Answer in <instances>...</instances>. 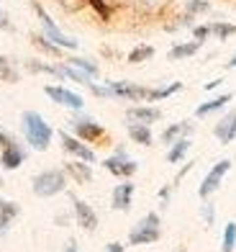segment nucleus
<instances>
[{"instance_id": "obj_27", "label": "nucleus", "mask_w": 236, "mask_h": 252, "mask_svg": "<svg viewBox=\"0 0 236 252\" xmlns=\"http://www.w3.org/2000/svg\"><path fill=\"white\" fill-rule=\"evenodd\" d=\"M183 88H185V85H183V83H177V80H175V83H167V85H159V88H152L147 103H162V100H167V98L177 95Z\"/></svg>"}, {"instance_id": "obj_23", "label": "nucleus", "mask_w": 236, "mask_h": 252, "mask_svg": "<svg viewBox=\"0 0 236 252\" xmlns=\"http://www.w3.org/2000/svg\"><path fill=\"white\" fill-rule=\"evenodd\" d=\"M31 44H33V47H36L41 54L54 57V60H64V57H67V52H64L62 47H57L54 41H49L44 33H31Z\"/></svg>"}, {"instance_id": "obj_37", "label": "nucleus", "mask_w": 236, "mask_h": 252, "mask_svg": "<svg viewBox=\"0 0 236 252\" xmlns=\"http://www.w3.org/2000/svg\"><path fill=\"white\" fill-rule=\"evenodd\" d=\"M123 250H126V245H123V242H110L105 247V252H123Z\"/></svg>"}, {"instance_id": "obj_26", "label": "nucleus", "mask_w": 236, "mask_h": 252, "mask_svg": "<svg viewBox=\"0 0 236 252\" xmlns=\"http://www.w3.org/2000/svg\"><path fill=\"white\" fill-rule=\"evenodd\" d=\"M64 62H70L72 67H77V70H82L85 75H90L93 80H98V77H100V67H98V62H93V60H90V57L67 54V57H64Z\"/></svg>"}, {"instance_id": "obj_34", "label": "nucleus", "mask_w": 236, "mask_h": 252, "mask_svg": "<svg viewBox=\"0 0 236 252\" xmlns=\"http://www.w3.org/2000/svg\"><path fill=\"white\" fill-rule=\"evenodd\" d=\"M190 31H193V39L203 41V44L210 39V24H195V26L190 29Z\"/></svg>"}, {"instance_id": "obj_3", "label": "nucleus", "mask_w": 236, "mask_h": 252, "mask_svg": "<svg viewBox=\"0 0 236 252\" xmlns=\"http://www.w3.org/2000/svg\"><path fill=\"white\" fill-rule=\"evenodd\" d=\"M67 183H70V178H67L64 170L49 167V170H41V173H36L31 178V190L39 198H54V196H59V193L67 190Z\"/></svg>"}, {"instance_id": "obj_7", "label": "nucleus", "mask_w": 236, "mask_h": 252, "mask_svg": "<svg viewBox=\"0 0 236 252\" xmlns=\"http://www.w3.org/2000/svg\"><path fill=\"white\" fill-rule=\"evenodd\" d=\"M110 88L113 98L118 100H129V103H147L149 98V85H141V83H131V80H108L105 83Z\"/></svg>"}, {"instance_id": "obj_1", "label": "nucleus", "mask_w": 236, "mask_h": 252, "mask_svg": "<svg viewBox=\"0 0 236 252\" xmlns=\"http://www.w3.org/2000/svg\"><path fill=\"white\" fill-rule=\"evenodd\" d=\"M21 131H24V139H26V144L31 147V150L47 152L52 147L54 129L39 111H24L21 113Z\"/></svg>"}, {"instance_id": "obj_15", "label": "nucleus", "mask_w": 236, "mask_h": 252, "mask_svg": "<svg viewBox=\"0 0 236 252\" xmlns=\"http://www.w3.org/2000/svg\"><path fill=\"white\" fill-rule=\"evenodd\" d=\"M133 193H136V186H133L129 178L121 180L118 186L113 188V193H110V206H113L116 211H129L131 201H133Z\"/></svg>"}, {"instance_id": "obj_13", "label": "nucleus", "mask_w": 236, "mask_h": 252, "mask_svg": "<svg viewBox=\"0 0 236 252\" xmlns=\"http://www.w3.org/2000/svg\"><path fill=\"white\" fill-rule=\"evenodd\" d=\"M213 136H216L221 144H231L236 139V108L226 111L216 124H213Z\"/></svg>"}, {"instance_id": "obj_8", "label": "nucleus", "mask_w": 236, "mask_h": 252, "mask_svg": "<svg viewBox=\"0 0 236 252\" xmlns=\"http://www.w3.org/2000/svg\"><path fill=\"white\" fill-rule=\"evenodd\" d=\"M103 167L108 170L110 175H116V178H121V180H126V178H133V175H136L139 162H136V159H131V157L126 155V150H123V147H116V152L103 159Z\"/></svg>"}, {"instance_id": "obj_40", "label": "nucleus", "mask_w": 236, "mask_h": 252, "mask_svg": "<svg viewBox=\"0 0 236 252\" xmlns=\"http://www.w3.org/2000/svg\"><path fill=\"white\" fill-rule=\"evenodd\" d=\"M226 70H236V52L231 54V60L226 62Z\"/></svg>"}, {"instance_id": "obj_36", "label": "nucleus", "mask_w": 236, "mask_h": 252, "mask_svg": "<svg viewBox=\"0 0 236 252\" xmlns=\"http://www.w3.org/2000/svg\"><path fill=\"white\" fill-rule=\"evenodd\" d=\"M0 31H13V24H10V18L3 8H0Z\"/></svg>"}, {"instance_id": "obj_16", "label": "nucleus", "mask_w": 236, "mask_h": 252, "mask_svg": "<svg viewBox=\"0 0 236 252\" xmlns=\"http://www.w3.org/2000/svg\"><path fill=\"white\" fill-rule=\"evenodd\" d=\"M62 170L67 173V178H72L75 183H80V186L93 183V165L85 162V159H70V162H64Z\"/></svg>"}, {"instance_id": "obj_29", "label": "nucleus", "mask_w": 236, "mask_h": 252, "mask_svg": "<svg viewBox=\"0 0 236 252\" xmlns=\"http://www.w3.org/2000/svg\"><path fill=\"white\" fill-rule=\"evenodd\" d=\"M154 57V47L152 44H136L129 54H126V62L129 64H141V62H149Z\"/></svg>"}, {"instance_id": "obj_25", "label": "nucleus", "mask_w": 236, "mask_h": 252, "mask_svg": "<svg viewBox=\"0 0 236 252\" xmlns=\"http://www.w3.org/2000/svg\"><path fill=\"white\" fill-rule=\"evenodd\" d=\"M24 67H26V70H28L31 75H52V77L62 80V70H59V62L49 64V62H41V60H26V62H24Z\"/></svg>"}, {"instance_id": "obj_9", "label": "nucleus", "mask_w": 236, "mask_h": 252, "mask_svg": "<svg viewBox=\"0 0 236 252\" xmlns=\"http://www.w3.org/2000/svg\"><path fill=\"white\" fill-rule=\"evenodd\" d=\"M231 159L226 157V159H218V162L216 165H213L210 170H208V173H206V178H203V183H200V188H198V196L200 198H210L213 196V193H216L218 188H221V183H223V178H226L229 175V170H231Z\"/></svg>"}, {"instance_id": "obj_4", "label": "nucleus", "mask_w": 236, "mask_h": 252, "mask_svg": "<svg viewBox=\"0 0 236 252\" xmlns=\"http://www.w3.org/2000/svg\"><path fill=\"white\" fill-rule=\"evenodd\" d=\"M28 150L26 144H21L16 134H10L8 129L0 126V167L3 170H18L26 162Z\"/></svg>"}, {"instance_id": "obj_10", "label": "nucleus", "mask_w": 236, "mask_h": 252, "mask_svg": "<svg viewBox=\"0 0 236 252\" xmlns=\"http://www.w3.org/2000/svg\"><path fill=\"white\" fill-rule=\"evenodd\" d=\"M59 144H62V150L67 152V155H72L75 159H85V162H90V165H95L98 162V155H95V150L90 144H85L82 139H77L75 134H70V131H64V129H59Z\"/></svg>"}, {"instance_id": "obj_31", "label": "nucleus", "mask_w": 236, "mask_h": 252, "mask_svg": "<svg viewBox=\"0 0 236 252\" xmlns=\"http://www.w3.org/2000/svg\"><path fill=\"white\" fill-rule=\"evenodd\" d=\"M213 10V5H210V0H185V13H190V16H206V13H210Z\"/></svg>"}, {"instance_id": "obj_41", "label": "nucleus", "mask_w": 236, "mask_h": 252, "mask_svg": "<svg viewBox=\"0 0 236 252\" xmlns=\"http://www.w3.org/2000/svg\"><path fill=\"white\" fill-rule=\"evenodd\" d=\"M177 252H185V250H177Z\"/></svg>"}, {"instance_id": "obj_32", "label": "nucleus", "mask_w": 236, "mask_h": 252, "mask_svg": "<svg viewBox=\"0 0 236 252\" xmlns=\"http://www.w3.org/2000/svg\"><path fill=\"white\" fill-rule=\"evenodd\" d=\"M221 250H223V252H234V250H236V221H229L226 226H223Z\"/></svg>"}, {"instance_id": "obj_18", "label": "nucleus", "mask_w": 236, "mask_h": 252, "mask_svg": "<svg viewBox=\"0 0 236 252\" xmlns=\"http://www.w3.org/2000/svg\"><path fill=\"white\" fill-rule=\"evenodd\" d=\"M231 100H234V93H221V95H213L210 100L200 103V106L195 108V119H206V116H210V113H218V111H223V108H226Z\"/></svg>"}, {"instance_id": "obj_17", "label": "nucleus", "mask_w": 236, "mask_h": 252, "mask_svg": "<svg viewBox=\"0 0 236 252\" xmlns=\"http://www.w3.org/2000/svg\"><path fill=\"white\" fill-rule=\"evenodd\" d=\"M18 216H21V203L0 196V234H8V229L13 226Z\"/></svg>"}, {"instance_id": "obj_19", "label": "nucleus", "mask_w": 236, "mask_h": 252, "mask_svg": "<svg viewBox=\"0 0 236 252\" xmlns=\"http://www.w3.org/2000/svg\"><path fill=\"white\" fill-rule=\"evenodd\" d=\"M200 49H203V41H198V39H193V41H180V44H175V47L167 52V60H170V62H183V60L195 57Z\"/></svg>"}, {"instance_id": "obj_22", "label": "nucleus", "mask_w": 236, "mask_h": 252, "mask_svg": "<svg viewBox=\"0 0 236 252\" xmlns=\"http://www.w3.org/2000/svg\"><path fill=\"white\" fill-rule=\"evenodd\" d=\"M190 147H193V139H190V136H180V139H175L170 144V150H167V155H164L167 162H170V165H180L187 157Z\"/></svg>"}, {"instance_id": "obj_28", "label": "nucleus", "mask_w": 236, "mask_h": 252, "mask_svg": "<svg viewBox=\"0 0 236 252\" xmlns=\"http://www.w3.org/2000/svg\"><path fill=\"white\" fill-rule=\"evenodd\" d=\"M210 36L216 41H229L236 36V24L234 21H210Z\"/></svg>"}, {"instance_id": "obj_14", "label": "nucleus", "mask_w": 236, "mask_h": 252, "mask_svg": "<svg viewBox=\"0 0 236 252\" xmlns=\"http://www.w3.org/2000/svg\"><path fill=\"white\" fill-rule=\"evenodd\" d=\"M162 108L159 106H129L126 108V121H133V124H147V126H152V124H157V121H162Z\"/></svg>"}, {"instance_id": "obj_5", "label": "nucleus", "mask_w": 236, "mask_h": 252, "mask_svg": "<svg viewBox=\"0 0 236 252\" xmlns=\"http://www.w3.org/2000/svg\"><path fill=\"white\" fill-rule=\"evenodd\" d=\"M162 237V219L157 211L144 214L141 219L131 226L129 232V245L131 247H141V245H152V242H159Z\"/></svg>"}, {"instance_id": "obj_38", "label": "nucleus", "mask_w": 236, "mask_h": 252, "mask_svg": "<svg viewBox=\"0 0 236 252\" xmlns=\"http://www.w3.org/2000/svg\"><path fill=\"white\" fill-rule=\"evenodd\" d=\"M221 83H223V80H221V77H216V80H210V83H206V85H203V90H208V93H210V90L221 88Z\"/></svg>"}, {"instance_id": "obj_12", "label": "nucleus", "mask_w": 236, "mask_h": 252, "mask_svg": "<svg viewBox=\"0 0 236 252\" xmlns=\"http://www.w3.org/2000/svg\"><path fill=\"white\" fill-rule=\"evenodd\" d=\"M70 201H72V214H75V221H77V226L85 229V232H95L98 224H100V219H98L95 209H93V206H90L87 201L77 198L75 193H70Z\"/></svg>"}, {"instance_id": "obj_35", "label": "nucleus", "mask_w": 236, "mask_h": 252, "mask_svg": "<svg viewBox=\"0 0 236 252\" xmlns=\"http://www.w3.org/2000/svg\"><path fill=\"white\" fill-rule=\"evenodd\" d=\"M172 190H175V183H170V186H164V188L159 190V201H162V206H167V203H170Z\"/></svg>"}, {"instance_id": "obj_33", "label": "nucleus", "mask_w": 236, "mask_h": 252, "mask_svg": "<svg viewBox=\"0 0 236 252\" xmlns=\"http://www.w3.org/2000/svg\"><path fill=\"white\" fill-rule=\"evenodd\" d=\"M200 216H203L206 226H213V224H216V206H213L208 198L203 201V206H200Z\"/></svg>"}, {"instance_id": "obj_2", "label": "nucleus", "mask_w": 236, "mask_h": 252, "mask_svg": "<svg viewBox=\"0 0 236 252\" xmlns=\"http://www.w3.org/2000/svg\"><path fill=\"white\" fill-rule=\"evenodd\" d=\"M28 3H31V8H33V13H36L39 24H41V33H44L49 41H54V44H57V47H62L64 52H77V49H80V41H77L75 36H70V33H64V31L57 26V21L47 13V8L41 5V0H28Z\"/></svg>"}, {"instance_id": "obj_20", "label": "nucleus", "mask_w": 236, "mask_h": 252, "mask_svg": "<svg viewBox=\"0 0 236 252\" xmlns=\"http://www.w3.org/2000/svg\"><path fill=\"white\" fill-rule=\"evenodd\" d=\"M193 131H195V124L193 121H177V124L167 126V129L159 134V139H162V144L170 147L175 139H180V136H193Z\"/></svg>"}, {"instance_id": "obj_30", "label": "nucleus", "mask_w": 236, "mask_h": 252, "mask_svg": "<svg viewBox=\"0 0 236 252\" xmlns=\"http://www.w3.org/2000/svg\"><path fill=\"white\" fill-rule=\"evenodd\" d=\"M85 5L93 8L98 13V18H103V21L113 18V3H110V0H85Z\"/></svg>"}, {"instance_id": "obj_24", "label": "nucleus", "mask_w": 236, "mask_h": 252, "mask_svg": "<svg viewBox=\"0 0 236 252\" xmlns=\"http://www.w3.org/2000/svg\"><path fill=\"white\" fill-rule=\"evenodd\" d=\"M0 80L8 83V85L21 83V67H18V62H13L5 54H0Z\"/></svg>"}, {"instance_id": "obj_11", "label": "nucleus", "mask_w": 236, "mask_h": 252, "mask_svg": "<svg viewBox=\"0 0 236 252\" xmlns=\"http://www.w3.org/2000/svg\"><path fill=\"white\" fill-rule=\"evenodd\" d=\"M44 95H47L52 103H57L62 108H70V111H82L85 108V98L75 90L64 88V85H44Z\"/></svg>"}, {"instance_id": "obj_39", "label": "nucleus", "mask_w": 236, "mask_h": 252, "mask_svg": "<svg viewBox=\"0 0 236 252\" xmlns=\"http://www.w3.org/2000/svg\"><path fill=\"white\" fill-rule=\"evenodd\" d=\"M64 252H80V250H77V242H75V239H70V242L64 245Z\"/></svg>"}, {"instance_id": "obj_6", "label": "nucleus", "mask_w": 236, "mask_h": 252, "mask_svg": "<svg viewBox=\"0 0 236 252\" xmlns=\"http://www.w3.org/2000/svg\"><path fill=\"white\" fill-rule=\"evenodd\" d=\"M67 124H70L72 134L77 136V139H82L85 144H98V142H103L105 136H108L105 126L100 124V121H95L93 116L82 113V111H75V116L67 121Z\"/></svg>"}, {"instance_id": "obj_21", "label": "nucleus", "mask_w": 236, "mask_h": 252, "mask_svg": "<svg viewBox=\"0 0 236 252\" xmlns=\"http://www.w3.org/2000/svg\"><path fill=\"white\" fill-rule=\"evenodd\" d=\"M126 131H129V136H131V142L139 144V147H152V142H154L152 126H147V124H133V121H129V124H126Z\"/></svg>"}]
</instances>
